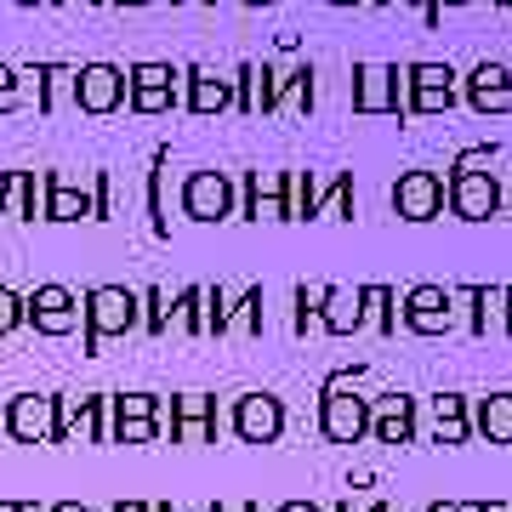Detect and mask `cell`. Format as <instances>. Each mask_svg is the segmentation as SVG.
I'll use <instances>...</instances> for the list:
<instances>
[{
    "instance_id": "obj_1",
    "label": "cell",
    "mask_w": 512,
    "mask_h": 512,
    "mask_svg": "<svg viewBox=\"0 0 512 512\" xmlns=\"http://www.w3.org/2000/svg\"><path fill=\"white\" fill-rule=\"evenodd\" d=\"M80 319H86V353H103L109 336H131L143 325V296L126 285H92L80 296Z\"/></svg>"
},
{
    "instance_id": "obj_2",
    "label": "cell",
    "mask_w": 512,
    "mask_h": 512,
    "mask_svg": "<svg viewBox=\"0 0 512 512\" xmlns=\"http://www.w3.org/2000/svg\"><path fill=\"white\" fill-rule=\"evenodd\" d=\"M319 433L330 444H359L370 433V399L353 393L348 376H330L325 393H319Z\"/></svg>"
},
{
    "instance_id": "obj_3",
    "label": "cell",
    "mask_w": 512,
    "mask_h": 512,
    "mask_svg": "<svg viewBox=\"0 0 512 512\" xmlns=\"http://www.w3.org/2000/svg\"><path fill=\"white\" fill-rule=\"evenodd\" d=\"M461 74L450 63H410L404 69V120H416V114H450L456 109V86Z\"/></svg>"
},
{
    "instance_id": "obj_4",
    "label": "cell",
    "mask_w": 512,
    "mask_h": 512,
    "mask_svg": "<svg viewBox=\"0 0 512 512\" xmlns=\"http://www.w3.org/2000/svg\"><path fill=\"white\" fill-rule=\"evenodd\" d=\"M399 319L416 336H450L456 330V285H410L399 302Z\"/></svg>"
},
{
    "instance_id": "obj_5",
    "label": "cell",
    "mask_w": 512,
    "mask_h": 512,
    "mask_svg": "<svg viewBox=\"0 0 512 512\" xmlns=\"http://www.w3.org/2000/svg\"><path fill=\"white\" fill-rule=\"evenodd\" d=\"M353 114H399L404 120V69L399 63H359L353 69Z\"/></svg>"
},
{
    "instance_id": "obj_6",
    "label": "cell",
    "mask_w": 512,
    "mask_h": 512,
    "mask_svg": "<svg viewBox=\"0 0 512 512\" xmlns=\"http://www.w3.org/2000/svg\"><path fill=\"white\" fill-rule=\"evenodd\" d=\"M228 427H234L239 444H279V433H285V399L279 393H239L234 410H228Z\"/></svg>"
},
{
    "instance_id": "obj_7",
    "label": "cell",
    "mask_w": 512,
    "mask_h": 512,
    "mask_svg": "<svg viewBox=\"0 0 512 512\" xmlns=\"http://www.w3.org/2000/svg\"><path fill=\"white\" fill-rule=\"evenodd\" d=\"M57 399L63 393H18V399H6V439L57 444Z\"/></svg>"
},
{
    "instance_id": "obj_8",
    "label": "cell",
    "mask_w": 512,
    "mask_h": 512,
    "mask_svg": "<svg viewBox=\"0 0 512 512\" xmlns=\"http://www.w3.org/2000/svg\"><path fill=\"white\" fill-rule=\"evenodd\" d=\"M69 86H74V109L80 114L126 109V69H114V63H80L69 74Z\"/></svg>"
},
{
    "instance_id": "obj_9",
    "label": "cell",
    "mask_w": 512,
    "mask_h": 512,
    "mask_svg": "<svg viewBox=\"0 0 512 512\" xmlns=\"http://www.w3.org/2000/svg\"><path fill=\"white\" fill-rule=\"evenodd\" d=\"M234 205H239V194H234V177L228 171H194L183 183V217L188 222H228Z\"/></svg>"
},
{
    "instance_id": "obj_10",
    "label": "cell",
    "mask_w": 512,
    "mask_h": 512,
    "mask_svg": "<svg viewBox=\"0 0 512 512\" xmlns=\"http://www.w3.org/2000/svg\"><path fill=\"white\" fill-rule=\"evenodd\" d=\"M114 444H154L160 439V393H109Z\"/></svg>"
},
{
    "instance_id": "obj_11",
    "label": "cell",
    "mask_w": 512,
    "mask_h": 512,
    "mask_svg": "<svg viewBox=\"0 0 512 512\" xmlns=\"http://www.w3.org/2000/svg\"><path fill=\"white\" fill-rule=\"evenodd\" d=\"M177 80H183V69H171V63H131L126 69V103L137 114L177 109Z\"/></svg>"
},
{
    "instance_id": "obj_12",
    "label": "cell",
    "mask_w": 512,
    "mask_h": 512,
    "mask_svg": "<svg viewBox=\"0 0 512 512\" xmlns=\"http://www.w3.org/2000/svg\"><path fill=\"white\" fill-rule=\"evenodd\" d=\"M444 205H450V188H444L439 171H404L399 183H393L399 222H433V217H444Z\"/></svg>"
},
{
    "instance_id": "obj_13",
    "label": "cell",
    "mask_w": 512,
    "mask_h": 512,
    "mask_svg": "<svg viewBox=\"0 0 512 512\" xmlns=\"http://www.w3.org/2000/svg\"><path fill=\"white\" fill-rule=\"evenodd\" d=\"M23 325H35L40 336H69L80 325V296L69 285H40L35 296H23Z\"/></svg>"
},
{
    "instance_id": "obj_14",
    "label": "cell",
    "mask_w": 512,
    "mask_h": 512,
    "mask_svg": "<svg viewBox=\"0 0 512 512\" xmlns=\"http://www.w3.org/2000/svg\"><path fill=\"white\" fill-rule=\"evenodd\" d=\"M450 188V211L461 222H490L501 211V183H495V171H461V177H444Z\"/></svg>"
},
{
    "instance_id": "obj_15",
    "label": "cell",
    "mask_w": 512,
    "mask_h": 512,
    "mask_svg": "<svg viewBox=\"0 0 512 512\" xmlns=\"http://www.w3.org/2000/svg\"><path fill=\"white\" fill-rule=\"evenodd\" d=\"M473 302V336H512V285H456Z\"/></svg>"
},
{
    "instance_id": "obj_16",
    "label": "cell",
    "mask_w": 512,
    "mask_h": 512,
    "mask_svg": "<svg viewBox=\"0 0 512 512\" xmlns=\"http://www.w3.org/2000/svg\"><path fill=\"white\" fill-rule=\"evenodd\" d=\"M171 444H217V399L211 393L171 399Z\"/></svg>"
},
{
    "instance_id": "obj_17",
    "label": "cell",
    "mask_w": 512,
    "mask_h": 512,
    "mask_svg": "<svg viewBox=\"0 0 512 512\" xmlns=\"http://www.w3.org/2000/svg\"><path fill=\"white\" fill-rule=\"evenodd\" d=\"M40 222H92V188L69 183L63 171H40Z\"/></svg>"
},
{
    "instance_id": "obj_18",
    "label": "cell",
    "mask_w": 512,
    "mask_h": 512,
    "mask_svg": "<svg viewBox=\"0 0 512 512\" xmlns=\"http://www.w3.org/2000/svg\"><path fill=\"white\" fill-rule=\"evenodd\" d=\"M103 410H109V393H86V399H57V444L74 439V427L86 433L92 444H109V421H103Z\"/></svg>"
},
{
    "instance_id": "obj_19",
    "label": "cell",
    "mask_w": 512,
    "mask_h": 512,
    "mask_svg": "<svg viewBox=\"0 0 512 512\" xmlns=\"http://www.w3.org/2000/svg\"><path fill=\"white\" fill-rule=\"evenodd\" d=\"M370 439L416 444V399H410V393H382V399H370Z\"/></svg>"
},
{
    "instance_id": "obj_20",
    "label": "cell",
    "mask_w": 512,
    "mask_h": 512,
    "mask_svg": "<svg viewBox=\"0 0 512 512\" xmlns=\"http://www.w3.org/2000/svg\"><path fill=\"white\" fill-rule=\"evenodd\" d=\"M461 92H467V103H473L478 114H507L512 109V69L484 57V63L467 74V86H461Z\"/></svg>"
},
{
    "instance_id": "obj_21",
    "label": "cell",
    "mask_w": 512,
    "mask_h": 512,
    "mask_svg": "<svg viewBox=\"0 0 512 512\" xmlns=\"http://www.w3.org/2000/svg\"><path fill=\"white\" fill-rule=\"evenodd\" d=\"M183 86H188V97H183L188 114H222V109H234V80H222V74L200 69V63H188V69H183Z\"/></svg>"
},
{
    "instance_id": "obj_22",
    "label": "cell",
    "mask_w": 512,
    "mask_h": 512,
    "mask_svg": "<svg viewBox=\"0 0 512 512\" xmlns=\"http://www.w3.org/2000/svg\"><path fill=\"white\" fill-rule=\"evenodd\" d=\"M245 217L291 222L285 217V171H245Z\"/></svg>"
},
{
    "instance_id": "obj_23",
    "label": "cell",
    "mask_w": 512,
    "mask_h": 512,
    "mask_svg": "<svg viewBox=\"0 0 512 512\" xmlns=\"http://www.w3.org/2000/svg\"><path fill=\"white\" fill-rule=\"evenodd\" d=\"M467 416H473V433L490 444H512V393H484V399L467 404Z\"/></svg>"
},
{
    "instance_id": "obj_24",
    "label": "cell",
    "mask_w": 512,
    "mask_h": 512,
    "mask_svg": "<svg viewBox=\"0 0 512 512\" xmlns=\"http://www.w3.org/2000/svg\"><path fill=\"white\" fill-rule=\"evenodd\" d=\"M313 103H319V69H313V63L291 69L274 86V114H308Z\"/></svg>"
},
{
    "instance_id": "obj_25",
    "label": "cell",
    "mask_w": 512,
    "mask_h": 512,
    "mask_svg": "<svg viewBox=\"0 0 512 512\" xmlns=\"http://www.w3.org/2000/svg\"><path fill=\"white\" fill-rule=\"evenodd\" d=\"M433 439L439 444H467L473 439V416L461 393H433Z\"/></svg>"
},
{
    "instance_id": "obj_26",
    "label": "cell",
    "mask_w": 512,
    "mask_h": 512,
    "mask_svg": "<svg viewBox=\"0 0 512 512\" xmlns=\"http://www.w3.org/2000/svg\"><path fill=\"white\" fill-rule=\"evenodd\" d=\"M319 330H330V336H353V330H365V302H359V291H336V285H330L325 308H319Z\"/></svg>"
},
{
    "instance_id": "obj_27",
    "label": "cell",
    "mask_w": 512,
    "mask_h": 512,
    "mask_svg": "<svg viewBox=\"0 0 512 512\" xmlns=\"http://www.w3.org/2000/svg\"><path fill=\"white\" fill-rule=\"evenodd\" d=\"M359 302H365V325H376L382 336L399 330V291L393 285H359Z\"/></svg>"
},
{
    "instance_id": "obj_28",
    "label": "cell",
    "mask_w": 512,
    "mask_h": 512,
    "mask_svg": "<svg viewBox=\"0 0 512 512\" xmlns=\"http://www.w3.org/2000/svg\"><path fill=\"white\" fill-rule=\"evenodd\" d=\"M165 165H171V148H154V171H148V228H154V239H171V217H165Z\"/></svg>"
},
{
    "instance_id": "obj_29",
    "label": "cell",
    "mask_w": 512,
    "mask_h": 512,
    "mask_svg": "<svg viewBox=\"0 0 512 512\" xmlns=\"http://www.w3.org/2000/svg\"><path fill=\"white\" fill-rule=\"evenodd\" d=\"M234 330V296L228 285H205V336H228Z\"/></svg>"
},
{
    "instance_id": "obj_30",
    "label": "cell",
    "mask_w": 512,
    "mask_h": 512,
    "mask_svg": "<svg viewBox=\"0 0 512 512\" xmlns=\"http://www.w3.org/2000/svg\"><path fill=\"white\" fill-rule=\"evenodd\" d=\"M69 63H35V69L23 74V80H35V103H40V114H52L57 109V80H69Z\"/></svg>"
},
{
    "instance_id": "obj_31",
    "label": "cell",
    "mask_w": 512,
    "mask_h": 512,
    "mask_svg": "<svg viewBox=\"0 0 512 512\" xmlns=\"http://www.w3.org/2000/svg\"><path fill=\"white\" fill-rule=\"evenodd\" d=\"M6 205L18 211L23 222H40V205H35V171H6Z\"/></svg>"
},
{
    "instance_id": "obj_32",
    "label": "cell",
    "mask_w": 512,
    "mask_h": 512,
    "mask_svg": "<svg viewBox=\"0 0 512 512\" xmlns=\"http://www.w3.org/2000/svg\"><path fill=\"white\" fill-rule=\"evenodd\" d=\"M325 291H330V285H296V313H291V330H296V336H308V330L313 325H319V308H325Z\"/></svg>"
},
{
    "instance_id": "obj_33",
    "label": "cell",
    "mask_w": 512,
    "mask_h": 512,
    "mask_svg": "<svg viewBox=\"0 0 512 512\" xmlns=\"http://www.w3.org/2000/svg\"><path fill=\"white\" fill-rule=\"evenodd\" d=\"M171 313H177V325H183L188 336H205V285H183Z\"/></svg>"
},
{
    "instance_id": "obj_34",
    "label": "cell",
    "mask_w": 512,
    "mask_h": 512,
    "mask_svg": "<svg viewBox=\"0 0 512 512\" xmlns=\"http://www.w3.org/2000/svg\"><path fill=\"white\" fill-rule=\"evenodd\" d=\"M234 325L262 336V285H245V291L234 296Z\"/></svg>"
},
{
    "instance_id": "obj_35",
    "label": "cell",
    "mask_w": 512,
    "mask_h": 512,
    "mask_svg": "<svg viewBox=\"0 0 512 512\" xmlns=\"http://www.w3.org/2000/svg\"><path fill=\"white\" fill-rule=\"evenodd\" d=\"M165 325H171V302H165L160 285H148V291H143V325H137V330H148V336H165Z\"/></svg>"
},
{
    "instance_id": "obj_36",
    "label": "cell",
    "mask_w": 512,
    "mask_h": 512,
    "mask_svg": "<svg viewBox=\"0 0 512 512\" xmlns=\"http://www.w3.org/2000/svg\"><path fill=\"white\" fill-rule=\"evenodd\" d=\"M495 160H501V148H495V143L461 148V154H456V165H450V177H461V171H495Z\"/></svg>"
},
{
    "instance_id": "obj_37",
    "label": "cell",
    "mask_w": 512,
    "mask_h": 512,
    "mask_svg": "<svg viewBox=\"0 0 512 512\" xmlns=\"http://www.w3.org/2000/svg\"><path fill=\"white\" fill-rule=\"evenodd\" d=\"M114 217V171H92V222Z\"/></svg>"
},
{
    "instance_id": "obj_38",
    "label": "cell",
    "mask_w": 512,
    "mask_h": 512,
    "mask_svg": "<svg viewBox=\"0 0 512 512\" xmlns=\"http://www.w3.org/2000/svg\"><path fill=\"white\" fill-rule=\"evenodd\" d=\"M251 74H256V63H239V69H234V109H239V114H256V86H251Z\"/></svg>"
},
{
    "instance_id": "obj_39",
    "label": "cell",
    "mask_w": 512,
    "mask_h": 512,
    "mask_svg": "<svg viewBox=\"0 0 512 512\" xmlns=\"http://www.w3.org/2000/svg\"><path fill=\"white\" fill-rule=\"evenodd\" d=\"M18 325H23V296L0 285V336H12Z\"/></svg>"
},
{
    "instance_id": "obj_40",
    "label": "cell",
    "mask_w": 512,
    "mask_h": 512,
    "mask_svg": "<svg viewBox=\"0 0 512 512\" xmlns=\"http://www.w3.org/2000/svg\"><path fill=\"white\" fill-rule=\"evenodd\" d=\"M18 80H23V74L18 69H12V63H0V114H6V109H18Z\"/></svg>"
},
{
    "instance_id": "obj_41",
    "label": "cell",
    "mask_w": 512,
    "mask_h": 512,
    "mask_svg": "<svg viewBox=\"0 0 512 512\" xmlns=\"http://www.w3.org/2000/svg\"><path fill=\"white\" fill-rule=\"evenodd\" d=\"M274 512H325V507H319V501H279Z\"/></svg>"
},
{
    "instance_id": "obj_42",
    "label": "cell",
    "mask_w": 512,
    "mask_h": 512,
    "mask_svg": "<svg viewBox=\"0 0 512 512\" xmlns=\"http://www.w3.org/2000/svg\"><path fill=\"white\" fill-rule=\"evenodd\" d=\"M109 512H154V501H114Z\"/></svg>"
},
{
    "instance_id": "obj_43",
    "label": "cell",
    "mask_w": 512,
    "mask_h": 512,
    "mask_svg": "<svg viewBox=\"0 0 512 512\" xmlns=\"http://www.w3.org/2000/svg\"><path fill=\"white\" fill-rule=\"evenodd\" d=\"M46 512H92V507H86V501H52Z\"/></svg>"
},
{
    "instance_id": "obj_44",
    "label": "cell",
    "mask_w": 512,
    "mask_h": 512,
    "mask_svg": "<svg viewBox=\"0 0 512 512\" xmlns=\"http://www.w3.org/2000/svg\"><path fill=\"white\" fill-rule=\"evenodd\" d=\"M0 512H35V501H0Z\"/></svg>"
},
{
    "instance_id": "obj_45",
    "label": "cell",
    "mask_w": 512,
    "mask_h": 512,
    "mask_svg": "<svg viewBox=\"0 0 512 512\" xmlns=\"http://www.w3.org/2000/svg\"><path fill=\"white\" fill-rule=\"evenodd\" d=\"M461 512H495V501H461Z\"/></svg>"
},
{
    "instance_id": "obj_46",
    "label": "cell",
    "mask_w": 512,
    "mask_h": 512,
    "mask_svg": "<svg viewBox=\"0 0 512 512\" xmlns=\"http://www.w3.org/2000/svg\"><path fill=\"white\" fill-rule=\"evenodd\" d=\"M211 512H256V501H239V507H222V501H217Z\"/></svg>"
},
{
    "instance_id": "obj_47",
    "label": "cell",
    "mask_w": 512,
    "mask_h": 512,
    "mask_svg": "<svg viewBox=\"0 0 512 512\" xmlns=\"http://www.w3.org/2000/svg\"><path fill=\"white\" fill-rule=\"evenodd\" d=\"M427 512H461V501H433Z\"/></svg>"
},
{
    "instance_id": "obj_48",
    "label": "cell",
    "mask_w": 512,
    "mask_h": 512,
    "mask_svg": "<svg viewBox=\"0 0 512 512\" xmlns=\"http://www.w3.org/2000/svg\"><path fill=\"white\" fill-rule=\"evenodd\" d=\"M109 6H154V0H109Z\"/></svg>"
},
{
    "instance_id": "obj_49",
    "label": "cell",
    "mask_w": 512,
    "mask_h": 512,
    "mask_svg": "<svg viewBox=\"0 0 512 512\" xmlns=\"http://www.w3.org/2000/svg\"><path fill=\"white\" fill-rule=\"evenodd\" d=\"M18 6H63V0H18Z\"/></svg>"
},
{
    "instance_id": "obj_50",
    "label": "cell",
    "mask_w": 512,
    "mask_h": 512,
    "mask_svg": "<svg viewBox=\"0 0 512 512\" xmlns=\"http://www.w3.org/2000/svg\"><path fill=\"white\" fill-rule=\"evenodd\" d=\"M0 211H6V171H0Z\"/></svg>"
},
{
    "instance_id": "obj_51",
    "label": "cell",
    "mask_w": 512,
    "mask_h": 512,
    "mask_svg": "<svg viewBox=\"0 0 512 512\" xmlns=\"http://www.w3.org/2000/svg\"><path fill=\"white\" fill-rule=\"evenodd\" d=\"M433 6H439V12H444V6H467V0H433Z\"/></svg>"
},
{
    "instance_id": "obj_52",
    "label": "cell",
    "mask_w": 512,
    "mask_h": 512,
    "mask_svg": "<svg viewBox=\"0 0 512 512\" xmlns=\"http://www.w3.org/2000/svg\"><path fill=\"white\" fill-rule=\"evenodd\" d=\"M330 6H365V0H330Z\"/></svg>"
},
{
    "instance_id": "obj_53",
    "label": "cell",
    "mask_w": 512,
    "mask_h": 512,
    "mask_svg": "<svg viewBox=\"0 0 512 512\" xmlns=\"http://www.w3.org/2000/svg\"><path fill=\"white\" fill-rule=\"evenodd\" d=\"M365 512H393V507H387V501H376V507H365Z\"/></svg>"
},
{
    "instance_id": "obj_54",
    "label": "cell",
    "mask_w": 512,
    "mask_h": 512,
    "mask_svg": "<svg viewBox=\"0 0 512 512\" xmlns=\"http://www.w3.org/2000/svg\"><path fill=\"white\" fill-rule=\"evenodd\" d=\"M154 512H177V507H171V501H160V507H154Z\"/></svg>"
},
{
    "instance_id": "obj_55",
    "label": "cell",
    "mask_w": 512,
    "mask_h": 512,
    "mask_svg": "<svg viewBox=\"0 0 512 512\" xmlns=\"http://www.w3.org/2000/svg\"><path fill=\"white\" fill-rule=\"evenodd\" d=\"M245 6H274V0H245Z\"/></svg>"
},
{
    "instance_id": "obj_56",
    "label": "cell",
    "mask_w": 512,
    "mask_h": 512,
    "mask_svg": "<svg viewBox=\"0 0 512 512\" xmlns=\"http://www.w3.org/2000/svg\"><path fill=\"white\" fill-rule=\"evenodd\" d=\"M495 6H507V12H512V0H495Z\"/></svg>"
},
{
    "instance_id": "obj_57",
    "label": "cell",
    "mask_w": 512,
    "mask_h": 512,
    "mask_svg": "<svg viewBox=\"0 0 512 512\" xmlns=\"http://www.w3.org/2000/svg\"><path fill=\"white\" fill-rule=\"evenodd\" d=\"M92 6H109V0H92Z\"/></svg>"
},
{
    "instance_id": "obj_58",
    "label": "cell",
    "mask_w": 512,
    "mask_h": 512,
    "mask_svg": "<svg viewBox=\"0 0 512 512\" xmlns=\"http://www.w3.org/2000/svg\"><path fill=\"white\" fill-rule=\"evenodd\" d=\"M376 6H393V0H376Z\"/></svg>"
},
{
    "instance_id": "obj_59",
    "label": "cell",
    "mask_w": 512,
    "mask_h": 512,
    "mask_svg": "<svg viewBox=\"0 0 512 512\" xmlns=\"http://www.w3.org/2000/svg\"><path fill=\"white\" fill-rule=\"evenodd\" d=\"M200 6H217V0H200Z\"/></svg>"
}]
</instances>
